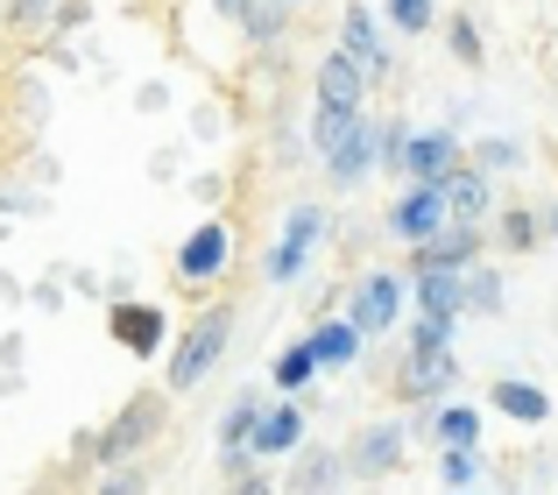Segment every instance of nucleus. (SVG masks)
Returning <instances> with one entry per match:
<instances>
[{
	"instance_id": "nucleus-1",
	"label": "nucleus",
	"mask_w": 558,
	"mask_h": 495,
	"mask_svg": "<svg viewBox=\"0 0 558 495\" xmlns=\"http://www.w3.org/2000/svg\"><path fill=\"white\" fill-rule=\"evenodd\" d=\"M227 333H233V304H213L178 340V354H170V389H198L205 375H213V361L227 354Z\"/></svg>"
},
{
	"instance_id": "nucleus-2",
	"label": "nucleus",
	"mask_w": 558,
	"mask_h": 495,
	"mask_svg": "<svg viewBox=\"0 0 558 495\" xmlns=\"http://www.w3.org/2000/svg\"><path fill=\"white\" fill-rule=\"evenodd\" d=\"M452 164H460V142H452V128H410V135L396 142V170H403L410 184H438Z\"/></svg>"
},
{
	"instance_id": "nucleus-3",
	"label": "nucleus",
	"mask_w": 558,
	"mask_h": 495,
	"mask_svg": "<svg viewBox=\"0 0 558 495\" xmlns=\"http://www.w3.org/2000/svg\"><path fill=\"white\" fill-rule=\"evenodd\" d=\"M446 220H452L446 213V184H410V192L396 198V213H389V234L403 247H417V241H432Z\"/></svg>"
},
{
	"instance_id": "nucleus-4",
	"label": "nucleus",
	"mask_w": 558,
	"mask_h": 495,
	"mask_svg": "<svg viewBox=\"0 0 558 495\" xmlns=\"http://www.w3.org/2000/svg\"><path fill=\"white\" fill-rule=\"evenodd\" d=\"M438 184H446V213H452V220H474V227L495 220V178L481 164H466V156H460Z\"/></svg>"
},
{
	"instance_id": "nucleus-5",
	"label": "nucleus",
	"mask_w": 558,
	"mask_h": 495,
	"mask_svg": "<svg viewBox=\"0 0 558 495\" xmlns=\"http://www.w3.org/2000/svg\"><path fill=\"white\" fill-rule=\"evenodd\" d=\"M396 312H403V276L368 269V276L354 283V312H347V318H354L361 333H389V326H396Z\"/></svg>"
},
{
	"instance_id": "nucleus-6",
	"label": "nucleus",
	"mask_w": 558,
	"mask_h": 495,
	"mask_svg": "<svg viewBox=\"0 0 558 495\" xmlns=\"http://www.w3.org/2000/svg\"><path fill=\"white\" fill-rule=\"evenodd\" d=\"M452 383H460V361H452V347H410V361H403V397H410V403H438Z\"/></svg>"
},
{
	"instance_id": "nucleus-7",
	"label": "nucleus",
	"mask_w": 558,
	"mask_h": 495,
	"mask_svg": "<svg viewBox=\"0 0 558 495\" xmlns=\"http://www.w3.org/2000/svg\"><path fill=\"white\" fill-rule=\"evenodd\" d=\"M326 234V213L318 206H298L283 227V241L269 247V283H290V276H304V255H312V241Z\"/></svg>"
},
{
	"instance_id": "nucleus-8",
	"label": "nucleus",
	"mask_w": 558,
	"mask_h": 495,
	"mask_svg": "<svg viewBox=\"0 0 558 495\" xmlns=\"http://www.w3.org/2000/svg\"><path fill=\"white\" fill-rule=\"evenodd\" d=\"M410 290H417V312H466V269H446V262H417L410 269Z\"/></svg>"
},
{
	"instance_id": "nucleus-9",
	"label": "nucleus",
	"mask_w": 558,
	"mask_h": 495,
	"mask_svg": "<svg viewBox=\"0 0 558 495\" xmlns=\"http://www.w3.org/2000/svg\"><path fill=\"white\" fill-rule=\"evenodd\" d=\"M156 425H163V403H156V397H135V403H128V411H121V418L107 425V439H99V454H107V460L135 454L142 439H156Z\"/></svg>"
},
{
	"instance_id": "nucleus-10",
	"label": "nucleus",
	"mask_w": 558,
	"mask_h": 495,
	"mask_svg": "<svg viewBox=\"0 0 558 495\" xmlns=\"http://www.w3.org/2000/svg\"><path fill=\"white\" fill-rule=\"evenodd\" d=\"M227 255H233V234L219 220H205L198 234L184 241V255H178V276H191V283H205V276H219L227 269Z\"/></svg>"
},
{
	"instance_id": "nucleus-11",
	"label": "nucleus",
	"mask_w": 558,
	"mask_h": 495,
	"mask_svg": "<svg viewBox=\"0 0 558 495\" xmlns=\"http://www.w3.org/2000/svg\"><path fill=\"white\" fill-rule=\"evenodd\" d=\"M340 50L354 57L368 79H389V50H381V28H375V14L368 8H347V28H340Z\"/></svg>"
},
{
	"instance_id": "nucleus-12",
	"label": "nucleus",
	"mask_w": 558,
	"mask_h": 495,
	"mask_svg": "<svg viewBox=\"0 0 558 495\" xmlns=\"http://www.w3.org/2000/svg\"><path fill=\"white\" fill-rule=\"evenodd\" d=\"M488 403L502 418H517V425H551V397L537 383H523V375H502V383L488 389Z\"/></svg>"
},
{
	"instance_id": "nucleus-13",
	"label": "nucleus",
	"mask_w": 558,
	"mask_h": 495,
	"mask_svg": "<svg viewBox=\"0 0 558 495\" xmlns=\"http://www.w3.org/2000/svg\"><path fill=\"white\" fill-rule=\"evenodd\" d=\"M298 439H304V411H298V403H276V411L255 418L247 454H298Z\"/></svg>"
},
{
	"instance_id": "nucleus-14",
	"label": "nucleus",
	"mask_w": 558,
	"mask_h": 495,
	"mask_svg": "<svg viewBox=\"0 0 558 495\" xmlns=\"http://www.w3.org/2000/svg\"><path fill=\"white\" fill-rule=\"evenodd\" d=\"M318 99H332V107H361V99H368V71H361L347 50H332L326 64H318Z\"/></svg>"
},
{
	"instance_id": "nucleus-15",
	"label": "nucleus",
	"mask_w": 558,
	"mask_h": 495,
	"mask_svg": "<svg viewBox=\"0 0 558 495\" xmlns=\"http://www.w3.org/2000/svg\"><path fill=\"white\" fill-rule=\"evenodd\" d=\"M361 340H368V333H361L354 318H326V326L312 333V354H318V369H347V361L361 354Z\"/></svg>"
},
{
	"instance_id": "nucleus-16",
	"label": "nucleus",
	"mask_w": 558,
	"mask_h": 495,
	"mask_svg": "<svg viewBox=\"0 0 558 495\" xmlns=\"http://www.w3.org/2000/svg\"><path fill=\"white\" fill-rule=\"evenodd\" d=\"M113 333L128 340V354H156V340H163V312H156V304H121V312H113Z\"/></svg>"
},
{
	"instance_id": "nucleus-17",
	"label": "nucleus",
	"mask_w": 558,
	"mask_h": 495,
	"mask_svg": "<svg viewBox=\"0 0 558 495\" xmlns=\"http://www.w3.org/2000/svg\"><path fill=\"white\" fill-rule=\"evenodd\" d=\"M354 128H361V107H332V99H318V113H312V149H318V164H326V156L340 149Z\"/></svg>"
},
{
	"instance_id": "nucleus-18",
	"label": "nucleus",
	"mask_w": 558,
	"mask_h": 495,
	"mask_svg": "<svg viewBox=\"0 0 558 495\" xmlns=\"http://www.w3.org/2000/svg\"><path fill=\"white\" fill-rule=\"evenodd\" d=\"M354 468H361V474H389V468H403V432H396V425H375V432H361V446H354Z\"/></svg>"
},
{
	"instance_id": "nucleus-19",
	"label": "nucleus",
	"mask_w": 558,
	"mask_h": 495,
	"mask_svg": "<svg viewBox=\"0 0 558 495\" xmlns=\"http://www.w3.org/2000/svg\"><path fill=\"white\" fill-rule=\"evenodd\" d=\"M495 241H502L509 255H531V247L545 241V220H537V213H523V206H509V213H495Z\"/></svg>"
},
{
	"instance_id": "nucleus-20",
	"label": "nucleus",
	"mask_w": 558,
	"mask_h": 495,
	"mask_svg": "<svg viewBox=\"0 0 558 495\" xmlns=\"http://www.w3.org/2000/svg\"><path fill=\"white\" fill-rule=\"evenodd\" d=\"M432 432H438V446H481V411H466V403H438Z\"/></svg>"
},
{
	"instance_id": "nucleus-21",
	"label": "nucleus",
	"mask_w": 558,
	"mask_h": 495,
	"mask_svg": "<svg viewBox=\"0 0 558 495\" xmlns=\"http://www.w3.org/2000/svg\"><path fill=\"white\" fill-rule=\"evenodd\" d=\"M312 375H318L312 340H298V347H283V354H276V389H304Z\"/></svg>"
},
{
	"instance_id": "nucleus-22",
	"label": "nucleus",
	"mask_w": 558,
	"mask_h": 495,
	"mask_svg": "<svg viewBox=\"0 0 558 495\" xmlns=\"http://www.w3.org/2000/svg\"><path fill=\"white\" fill-rule=\"evenodd\" d=\"M466 312H502V276L466 262Z\"/></svg>"
},
{
	"instance_id": "nucleus-23",
	"label": "nucleus",
	"mask_w": 558,
	"mask_h": 495,
	"mask_svg": "<svg viewBox=\"0 0 558 495\" xmlns=\"http://www.w3.org/2000/svg\"><path fill=\"white\" fill-rule=\"evenodd\" d=\"M438 474H446L452 488H474V482H481V454H474V446H446V460H438Z\"/></svg>"
},
{
	"instance_id": "nucleus-24",
	"label": "nucleus",
	"mask_w": 558,
	"mask_h": 495,
	"mask_svg": "<svg viewBox=\"0 0 558 495\" xmlns=\"http://www.w3.org/2000/svg\"><path fill=\"white\" fill-rule=\"evenodd\" d=\"M446 43H452V57H460V64H481V57H488V50H481V28L466 22V14H452V22H446Z\"/></svg>"
},
{
	"instance_id": "nucleus-25",
	"label": "nucleus",
	"mask_w": 558,
	"mask_h": 495,
	"mask_svg": "<svg viewBox=\"0 0 558 495\" xmlns=\"http://www.w3.org/2000/svg\"><path fill=\"white\" fill-rule=\"evenodd\" d=\"M474 164L488 170V178H502V170H517V164H523V149H517V142H502V135H495V142H481V149H474Z\"/></svg>"
},
{
	"instance_id": "nucleus-26",
	"label": "nucleus",
	"mask_w": 558,
	"mask_h": 495,
	"mask_svg": "<svg viewBox=\"0 0 558 495\" xmlns=\"http://www.w3.org/2000/svg\"><path fill=\"white\" fill-rule=\"evenodd\" d=\"M389 22L403 28V36H424V28H432V0H389Z\"/></svg>"
},
{
	"instance_id": "nucleus-27",
	"label": "nucleus",
	"mask_w": 558,
	"mask_h": 495,
	"mask_svg": "<svg viewBox=\"0 0 558 495\" xmlns=\"http://www.w3.org/2000/svg\"><path fill=\"white\" fill-rule=\"evenodd\" d=\"M255 418H262V403H255V397H241V403H233V411H227V425H219V432H227V446H247Z\"/></svg>"
},
{
	"instance_id": "nucleus-28",
	"label": "nucleus",
	"mask_w": 558,
	"mask_h": 495,
	"mask_svg": "<svg viewBox=\"0 0 558 495\" xmlns=\"http://www.w3.org/2000/svg\"><path fill=\"white\" fill-rule=\"evenodd\" d=\"M304 482H312V488H318V482H340V460H326V454H318L312 468H304Z\"/></svg>"
},
{
	"instance_id": "nucleus-29",
	"label": "nucleus",
	"mask_w": 558,
	"mask_h": 495,
	"mask_svg": "<svg viewBox=\"0 0 558 495\" xmlns=\"http://www.w3.org/2000/svg\"><path fill=\"white\" fill-rule=\"evenodd\" d=\"M247 8H255V0H219V14H247Z\"/></svg>"
},
{
	"instance_id": "nucleus-30",
	"label": "nucleus",
	"mask_w": 558,
	"mask_h": 495,
	"mask_svg": "<svg viewBox=\"0 0 558 495\" xmlns=\"http://www.w3.org/2000/svg\"><path fill=\"white\" fill-rule=\"evenodd\" d=\"M537 220H545V234L558 241V206H551V213H537Z\"/></svg>"
},
{
	"instance_id": "nucleus-31",
	"label": "nucleus",
	"mask_w": 558,
	"mask_h": 495,
	"mask_svg": "<svg viewBox=\"0 0 558 495\" xmlns=\"http://www.w3.org/2000/svg\"><path fill=\"white\" fill-rule=\"evenodd\" d=\"M43 8H50V0H22V8H14V14H43Z\"/></svg>"
}]
</instances>
